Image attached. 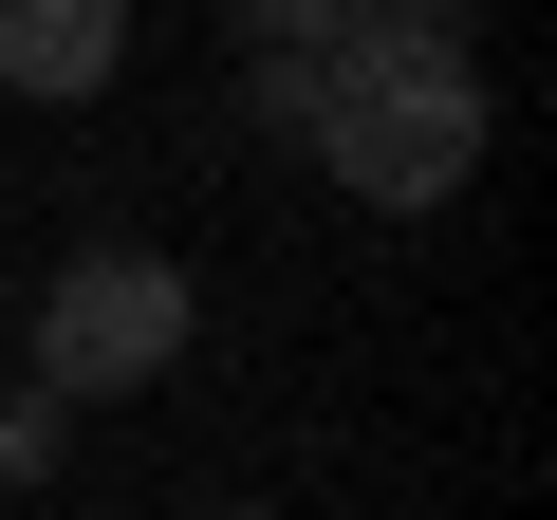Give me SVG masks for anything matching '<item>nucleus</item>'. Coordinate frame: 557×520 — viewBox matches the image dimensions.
Listing matches in <instances>:
<instances>
[{"mask_svg":"<svg viewBox=\"0 0 557 520\" xmlns=\"http://www.w3.org/2000/svg\"><path fill=\"white\" fill-rule=\"evenodd\" d=\"M260 112L278 131H317V168L354 205H446L483 168V75H465V20H335L298 57H260Z\"/></svg>","mask_w":557,"mask_h":520,"instance_id":"nucleus-1","label":"nucleus"},{"mask_svg":"<svg viewBox=\"0 0 557 520\" xmlns=\"http://www.w3.org/2000/svg\"><path fill=\"white\" fill-rule=\"evenodd\" d=\"M186 335H205V298H186V260H149V242H75L57 280H38V391H57V409L168 391Z\"/></svg>","mask_w":557,"mask_h":520,"instance_id":"nucleus-2","label":"nucleus"},{"mask_svg":"<svg viewBox=\"0 0 557 520\" xmlns=\"http://www.w3.org/2000/svg\"><path fill=\"white\" fill-rule=\"evenodd\" d=\"M112 75H131V0H0V94L75 112V94H112Z\"/></svg>","mask_w":557,"mask_h":520,"instance_id":"nucleus-3","label":"nucleus"},{"mask_svg":"<svg viewBox=\"0 0 557 520\" xmlns=\"http://www.w3.org/2000/svg\"><path fill=\"white\" fill-rule=\"evenodd\" d=\"M0 483H57V391H0Z\"/></svg>","mask_w":557,"mask_h":520,"instance_id":"nucleus-4","label":"nucleus"}]
</instances>
